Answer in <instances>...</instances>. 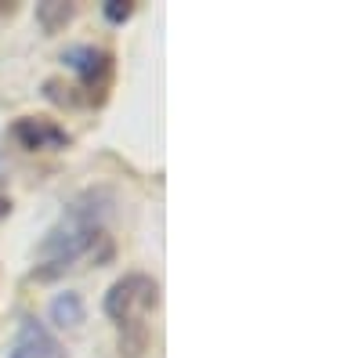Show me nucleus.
<instances>
[{"label": "nucleus", "instance_id": "2", "mask_svg": "<svg viewBox=\"0 0 362 358\" xmlns=\"http://www.w3.org/2000/svg\"><path fill=\"white\" fill-rule=\"evenodd\" d=\"M153 308H160V282L153 275L131 272L124 279H116L105 293V315L119 326V330L145 326V315Z\"/></svg>", "mask_w": 362, "mask_h": 358}, {"label": "nucleus", "instance_id": "6", "mask_svg": "<svg viewBox=\"0 0 362 358\" xmlns=\"http://www.w3.org/2000/svg\"><path fill=\"white\" fill-rule=\"evenodd\" d=\"M83 318H87V304H83L80 293L66 290V293H58L51 301V322L62 326V330H76Z\"/></svg>", "mask_w": 362, "mask_h": 358}, {"label": "nucleus", "instance_id": "9", "mask_svg": "<svg viewBox=\"0 0 362 358\" xmlns=\"http://www.w3.org/2000/svg\"><path fill=\"white\" fill-rule=\"evenodd\" d=\"M8 214H11V199L0 196V217H8Z\"/></svg>", "mask_w": 362, "mask_h": 358}, {"label": "nucleus", "instance_id": "4", "mask_svg": "<svg viewBox=\"0 0 362 358\" xmlns=\"http://www.w3.org/2000/svg\"><path fill=\"white\" fill-rule=\"evenodd\" d=\"M11 138L25 148V153H58V148H69V131L58 127L47 116H22L11 124Z\"/></svg>", "mask_w": 362, "mask_h": 358}, {"label": "nucleus", "instance_id": "1", "mask_svg": "<svg viewBox=\"0 0 362 358\" xmlns=\"http://www.w3.org/2000/svg\"><path fill=\"white\" fill-rule=\"evenodd\" d=\"M112 206H116V199L109 189H87L76 199H69L62 217L47 228L44 243L37 246L33 279H40V282L58 279L62 272L76 268V261L95 253L98 243H109L105 225H109Z\"/></svg>", "mask_w": 362, "mask_h": 358}, {"label": "nucleus", "instance_id": "5", "mask_svg": "<svg viewBox=\"0 0 362 358\" xmlns=\"http://www.w3.org/2000/svg\"><path fill=\"white\" fill-rule=\"evenodd\" d=\"M8 358H66V347L37 315H22Z\"/></svg>", "mask_w": 362, "mask_h": 358}, {"label": "nucleus", "instance_id": "8", "mask_svg": "<svg viewBox=\"0 0 362 358\" xmlns=\"http://www.w3.org/2000/svg\"><path fill=\"white\" fill-rule=\"evenodd\" d=\"M102 15H105L112 25H124V22L134 15V0H105V4H102Z\"/></svg>", "mask_w": 362, "mask_h": 358}, {"label": "nucleus", "instance_id": "7", "mask_svg": "<svg viewBox=\"0 0 362 358\" xmlns=\"http://www.w3.org/2000/svg\"><path fill=\"white\" fill-rule=\"evenodd\" d=\"M73 15H76V4H66V0H44V4H37V22L44 25L47 37L62 33L73 22Z\"/></svg>", "mask_w": 362, "mask_h": 358}, {"label": "nucleus", "instance_id": "3", "mask_svg": "<svg viewBox=\"0 0 362 358\" xmlns=\"http://www.w3.org/2000/svg\"><path fill=\"white\" fill-rule=\"evenodd\" d=\"M62 66L80 76V95H83L87 105H102L109 98L112 69H116L112 51L95 47V44H73V47L62 51Z\"/></svg>", "mask_w": 362, "mask_h": 358}]
</instances>
